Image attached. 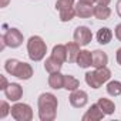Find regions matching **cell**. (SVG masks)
I'll return each instance as SVG.
<instances>
[{
	"label": "cell",
	"instance_id": "15",
	"mask_svg": "<svg viewBox=\"0 0 121 121\" xmlns=\"http://www.w3.org/2000/svg\"><path fill=\"white\" fill-rule=\"evenodd\" d=\"M107 63H108V57L104 51H101V50H94L93 51V67L100 69V67L107 66Z\"/></svg>",
	"mask_w": 121,
	"mask_h": 121
},
{
	"label": "cell",
	"instance_id": "16",
	"mask_svg": "<svg viewBox=\"0 0 121 121\" xmlns=\"http://www.w3.org/2000/svg\"><path fill=\"white\" fill-rule=\"evenodd\" d=\"M51 57H54L57 61L60 63H64L67 61V47L63 46V44H57L53 47V51H51Z\"/></svg>",
	"mask_w": 121,
	"mask_h": 121
},
{
	"label": "cell",
	"instance_id": "10",
	"mask_svg": "<svg viewBox=\"0 0 121 121\" xmlns=\"http://www.w3.org/2000/svg\"><path fill=\"white\" fill-rule=\"evenodd\" d=\"M76 13L81 19H88V17L94 16V6H93V3H86V2L78 0V3L76 4Z\"/></svg>",
	"mask_w": 121,
	"mask_h": 121
},
{
	"label": "cell",
	"instance_id": "31",
	"mask_svg": "<svg viewBox=\"0 0 121 121\" xmlns=\"http://www.w3.org/2000/svg\"><path fill=\"white\" fill-rule=\"evenodd\" d=\"M9 2L10 0H0V7H6L9 4Z\"/></svg>",
	"mask_w": 121,
	"mask_h": 121
},
{
	"label": "cell",
	"instance_id": "27",
	"mask_svg": "<svg viewBox=\"0 0 121 121\" xmlns=\"http://www.w3.org/2000/svg\"><path fill=\"white\" fill-rule=\"evenodd\" d=\"M114 33H115V37L121 41V23L115 26V31H114Z\"/></svg>",
	"mask_w": 121,
	"mask_h": 121
},
{
	"label": "cell",
	"instance_id": "14",
	"mask_svg": "<svg viewBox=\"0 0 121 121\" xmlns=\"http://www.w3.org/2000/svg\"><path fill=\"white\" fill-rule=\"evenodd\" d=\"M67 47V60L69 63H76L77 61V57L80 54V44L76 43V41H71V43H67L66 44Z\"/></svg>",
	"mask_w": 121,
	"mask_h": 121
},
{
	"label": "cell",
	"instance_id": "28",
	"mask_svg": "<svg viewBox=\"0 0 121 121\" xmlns=\"http://www.w3.org/2000/svg\"><path fill=\"white\" fill-rule=\"evenodd\" d=\"M111 0H95L97 4H101V6H108Z\"/></svg>",
	"mask_w": 121,
	"mask_h": 121
},
{
	"label": "cell",
	"instance_id": "30",
	"mask_svg": "<svg viewBox=\"0 0 121 121\" xmlns=\"http://www.w3.org/2000/svg\"><path fill=\"white\" fill-rule=\"evenodd\" d=\"M115 10H117V14L121 17V0H118L117 4H115Z\"/></svg>",
	"mask_w": 121,
	"mask_h": 121
},
{
	"label": "cell",
	"instance_id": "6",
	"mask_svg": "<svg viewBox=\"0 0 121 121\" xmlns=\"http://www.w3.org/2000/svg\"><path fill=\"white\" fill-rule=\"evenodd\" d=\"M10 112L16 121H31L33 120V110L29 104H24V103L14 104Z\"/></svg>",
	"mask_w": 121,
	"mask_h": 121
},
{
	"label": "cell",
	"instance_id": "18",
	"mask_svg": "<svg viewBox=\"0 0 121 121\" xmlns=\"http://www.w3.org/2000/svg\"><path fill=\"white\" fill-rule=\"evenodd\" d=\"M61 67H63V64L60 63V61H57V60L54 58V57H48V58H46V61H44V69L51 74V73H57V71H60L61 70Z\"/></svg>",
	"mask_w": 121,
	"mask_h": 121
},
{
	"label": "cell",
	"instance_id": "4",
	"mask_svg": "<svg viewBox=\"0 0 121 121\" xmlns=\"http://www.w3.org/2000/svg\"><path fill=\"white\" fill-rule=\"evenodd\" d=\"M111 77V71L110 69H107V66L95 69L94 71H88L86 73V83L91 87V88H100L104 83H107Z\"/></svg>",
	"mask_w": 121,
	"mask_h": 121
},
{
	"label": "cell",
	"instance_id": "22",
	"mask_svg": "<svg viewBox=\"0 0 121 121\" xmlns=\"http://www.w3.org/2000/svg\"><path fill=\"white\" fill-rule=\"evenodd\" d=\"M107 93L112 97H117L121 94V81H117V80H112V81H108L107 84Z\"/></svg>",
	"mask_w": 121,
	"mask_h": 121
},
{
	"label": "cell",
	"instance_id": "2",
	"mask_svg": "<svg viewBox=\"0 0 121 121\" xmlns=\"http://www.w3.org/2000/svg\"><path fill=\"white\" fill-rule=\"evenodd\" d=\"M4 69L9 74L20 78V80H29L31 76H33V69L30 64L24 63V61H19L16 58H9L6 64H4Z\"/></svg>",
	"mask_w": 121,
	"mask_h": 121
},
{
	"label": "cell",
	"instance_id": "32",
	"mask_svg": "<svg viewBox=\"0 0 121 121\" xmlns=\"http://www.w3.org/2000/svg\"><path fill=\"white\" fill-rule=\"evenodd\" d=\"M81 2H86V3H94L95 0H81Z\"/></svg>",
	"mask_w": 121,
	"mask_h": 121
},
{
	"label": "cell",
	"instance_id": "29",
	"mask_svg": "<svg viewBox=\"0 0 121 121\" xmlns=\"http://www.w3.org/2000/svg\"><path fill=\"white\" fill-rule=\"evenodd\" d=\"M115 58H117V63L121 66V47L117 50V54H115Z\"/></svg>",
	"mask_w": 121,
	"mask_h": 121
},
{
	"label": "cell",
	"instance_id": "8",
	"mask_svg": "<svg viewBox=\"0 0 121 121\" xmlns=\"http://www.w3.org/2000/svg\"><path fill=\"white\" fill-rule=\"evenodd\" d=\"M87 103H88V95H87V93H86L84 90L77 88V90L71 91V94H70V104H71L73 107H76V108H83Z\"/></svg>",
	"mask_w": 121,
	"mask_h": 121
},
{
	"label": "cell",
	"instance_id": "1",
	"mask_svg": "<svg viewBox=\"0 0 121 121\" xmlns=\"http://www.w3.org/2000/svg\"><path fill=\"white\" fill-rule=\"evenodd\" d=\"M37 105H39V118L41 121H53L56 118L58 101L54 94H51V93L40 94Z\"/></svg>",
	"mask_w": 121,
	"mask_h": 121
},
{
	"label": "cell",
	"instance_id": "5",
	"mask_svg": "<svg viewBox=\"0 0 121 121\" xmlns=\"http://www.w3.org/2000/svg\"><path fill=\"white\" fill-rule=\"evenodd\" d=\"M22 43H23V34L17 29H9L2 36V48H4L6 46L12 48H17L22 46Z\"/></svg>",
	"mask_w": 121,
	"mask_h": 121
},
{
	"label": "cell",
	"instance_id": "21",
	"mask_svg": "<svg viewBox=\"0 0 121 121\" xmlns=\"http://www.w3.org/2000/svg\"><path fill=\"white\" fill-rule=\"evenodd\" d=\"M80 87V81L73 76H64V88L67 91H74Z\"/></svg>",
	"mask_w": 121,
	"mask_h": 121
},
{
	"label": "cell",
	"instance_id": "19",
	"mask_svg": "<svg viewBox=\"0 0 121 121\" xmlns=\"http://www.w3.org/2000/svg\"><path fill=\"white\" fill-rule=\"evenodd\" d=\"M110 16H111V9L108 6H101V4L94 6V17L95 19H98V20H107Z\"/></svg>",
	"mask_w": 121,
	"mask_h": 121
},
{
	"label": "cell",
	"instance_id": "17",
	"mask_svg": "<svg viewBox=\"0 0 121 121\" xmlns=\"http://www.w3.org/2000/svg\"><path fill=\"white\" fill-rule=\"evenodd\" d=\"M97 104L100 105V108L103 110V112H104L105 115H111V114L115 111V104H114L111 100H108V98L101 97V98H98Z\"/></svg>",
	"mask_w": 121,
	"mask_h": 121
},
{
	"label": "cell",
	"instance_id": "3",
	"mask_svg": "<svg viewBox=\"0 0 121 121\" xmlns=\"http://www.w3.org/2000/svg\"><path fill=\"white\" fill-rule=\"evenodd\" d=\"M27 53L33 61H40L47 53V46L40 36H31L27 41Z\"/></svg>",
	"mask_w": 121,
	"mask_h": 121
},
{
	"label": "cell",
	"instance_id": "23",
	"mask_svg": "<svg viewBox=\"0 0 121 121\" xmlns=\"http://www.w3.org/2000/svg\"><path fill=\"white\" fill-rule=\"evenodd\" d=\"M73 7H74V0H57V2H56V9L58 12L70 10Z\"/></svg>",
	"mask_w": 121,
	"mask_h": 121
},
{
	"label": "cell",
	"instance_id": "24",
	"mask_svg": "<svg viewBox=\"0 0 121 121\" xmlns=\"http://www.w3.org/2000/svg\"><path fill=\"white\" fill-rule=\"evenodd\" d=\"M74 16H77L76 13V6L70 10H64V12H60V20L61 22H70L74 19Z\"/></svg>",
	"mask_w": 121,
	"mask_h": 121
},
{
	"label": "cell",
	"instance_id": "26",
	"mask_svg": "<svg viewBox=\"0 0 121 121\" xmlns=\"http://www.w3.org/2000/svg\"><path fill=\"white\" fill-rule=\"evenodd\" d=\"M0 81H2V86H0V90H3V91H4V88L9 86V83H7V80H6V77H4V76H2V77H0Z\"/></svg>",
	"mask_w": 121,
	"mask_h": 121
},
{
	"label": "cell",
	"instance_id": "20",
	"mask_svg": "<svg viewBox=\"0 0 121 121\" xmlns=\"http://www.w3.org/2000/svg\"><path fill=\"white\" fill-rule=\"evenodd\" d=\"M112 39V31L108 27H101L97 31V41L100 44H108Z\"/></svg>",
	"mask_w": 121,
	"mask_h": 121
},
{
	"label": "cell",
	"instance_id": "7",
	"mask_svg": "<svg viewBox=\"0 0 121 121\" xmlns=\"http://www.w3.org/2000/svg\"><path fill=\"white\" fill-rule=\"evenodd\" d=\"M73 37H74V41L78 43L80 46H87V44H90L91 40H93V33H91V30H90L88 27H86V26H78V27L74 30Z\"/></svg>",
	"mask_w": 121,
	"mask_h": 121
},
{
	"label": "cell",
	"instance_id": "11",
	"mask_svg": "<svg viewBox=\"0 0 121 121\" xmlns=\"http://www.w3.org/2000/svg\"><path fill=\"white\" fill-rule=\"evenodd\" d=\"M104 115L105 114L103 112V110L100 108V105L95 103V104H91V107L83 115V121H98V120H103Z\"/></svg>",
	"mask_w": 121,
	"mask_h": 121
},
{
	"label": "cell",
	"instance_id": "13",
	"mask_svg": "<svg viewBox=\"0 0 121 121\" xmlns=\"http://www.w3.org/2000/svg\"><path fill=\"white\" fill-rule=\"evenodd\" d=\"M48 86H50L53 90L64 88V74H61L60 71L51 73V74L48 76Z\"/></svg>",
	"mask_w": 121,
	"mask_h": 121
},
{
	"label": "cell",
	"instance_id": "12",
	"mask_svg": "<svg viewBox=\"0 0 121 121\" xmlns=\"http://www.w3.org/2000/svg\"><path fill=\"white\" fill-rule=\"evenodd\" d=\"M78 67L81 69H87V67H91L93 66V53L88 51V50H81L78 57H77V61Z\"/></svg>",
	"mask_w": 121,
	"mask_h": 121
},
{
	"label": "cell",
	"instance_id": "25",
	"mask_svg": "<svg viewBox=\"0 0 121 121\" xmlns=\"http://www.w3.org/2000/svg\"><path fill=\"white\" fill-rule=\"evenodd\" d=\"M10 110H12V107H9V104L6 103V101H2L0 103V118H6L7 117V114L10 112Z\"/></svg>",
	"mask_w": 121,
	"mask_h": 121
},
{
	"label": "cell",
	"instance_id": "9",
	"mask_svg": "<svg viewBox=\"0 0 121 121\" xmlns=\"http://www.w3.org/2000/svg\"><path fill=\"white\" fill-rule=\"evenodd\" d=\"M4 95L6 98H9L10 101H19L23 95V88L20 84L17 83H10L6 88H4Z\"/></svg>",
	"mask_w": 121,
	"mask_h": 121
}]
</instances>
